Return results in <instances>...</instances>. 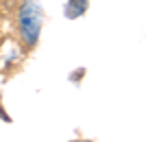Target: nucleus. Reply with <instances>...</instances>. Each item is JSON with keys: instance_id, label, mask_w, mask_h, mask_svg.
Returning <instances> with one entry per match:
<instances>
[{"instance_id": "nucleus-1", "label": "nucleus", "mask_w": 146, "mask_h": 142, "mask_svg": "<svg viewBox=\"0 0 146 142\" xmlns=\"http://www.w3.org/2000/svg\"><path fill=\"white\" fill-rule=\"evenodd\" d=\"M15 26H18V39L26 50L39 42V33L44 26V9L39 0H22L20 2Z\"/></svg>"}, {"instance_id": "nucleus-2", "label": "nucleus", "mask_w": 146, "mask_h": 142, "mask_svg": "<svg viewBox=\"0 0 146 142\" xmlns=\"http://www.w3.org/2000/svg\"><path fill=\"white\" fill-rule=\"evenodd\" d=\"M85 9H87V0H70L66 7V15L68 18H79Z\"/></svg>"}]
</instances>
